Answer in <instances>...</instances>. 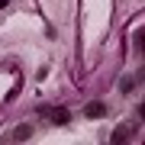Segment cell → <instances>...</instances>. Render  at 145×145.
<instances>
[{
	"mask_svg": "<svg viewBox=\"0 0 145 145\" xmlns=\"http://www.w3.org/2000/svg\"><path fill=\"white\" fill-rule=\"evenodd\" d=\"M84 113H87V116H100V113H103V103H90Z\"/></svg>",
	"mask_w": 145,
	"mask_h": 145,
	"instance_id": "1",
	"label": "cell"
}]
</instances>
